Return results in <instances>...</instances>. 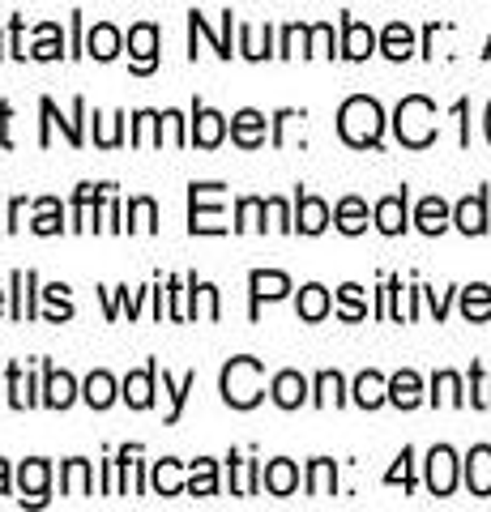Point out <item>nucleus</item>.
<instances>
[{
  "label": "nucleus",
  "instance_id": "f257e3e1",
  "mask_svg": "<svg viewBox=\"0 0 491 512\" xmlns=\"http://www.w3.org/2000/svg\"><path fill=\"white\" fill-rule=\"evenodd\" d=\"M338 133H342L346 146H355V150L380 146V133H385V111H380V103L368 99V94H355V99H346L342 111H338Z\"/></svg>",
  "mask_w": 491,
  "mask_h": 512
},
{
  "label": "nucleus",
  "instance_id": "f03ea898",
  "mask_svg": "<svg viewBox=\"0 0 491 512\" xmlns=\"http://www.w3.org/2000/svg\"><path fill=\"white\" fill-rule=\"evenodd\" d=\"M393 128H398V141H402V146L427 150V146L436 141V103L423 99V94H410V99L398 103Z\"/></svg>",
  "mask_w": 491,
  "mask_h": 512
},
{
  "label": "nucleus",
  "instance_id": "7ed1b4c3",
  "mask_svg": "<svg viewBox=\"0 0 491 512\" xmlns=\"http://www.w3.org/2000/svg\"><path fill=\"white\" fill-rule=\"evenodd\" d=\"M261 376H265V367H261V359H248V355H240V359H231L227 367H223V397H227V406H235V410H252L261 402Z\"/></svg>",
  "mask_w": 491,
  "mask_h": 512
},
{
  "label": "nucleus",
  "instance_id": "20e7f679",
  "mask_svg": "<svg viewBox=\"0 0 491 512\" xmlns=\"http://www.w3.org/2000/svg\"><path fill=\"white\" fill-rule=\"evenodd\" d=\"M427 487H432V495H453V487H457V453L449 444H436L432 453H427Z\"/></svg>",
  "mask_w": 491,
  "mask_h": 512
},
{
  "label": "nucleus",
  "instance_id": "39448f33",
  "mask_svg": "<svg viewBox=\"0 0 491 512\" xmlns=\"http://www.w3.org/2000/svg\"><path fill=\"white\" fill-rule=\"evenodd\" d=\"M129 52H133V73H154L158 64V26L141 22L129 30Z\"/></svg>",
  "mask_w": 491,
  "mask_h": 512
},
{
  "label": "nucleus",
  "instance_id": "423d86ee",
  "mask_svg": "<svg viewBox=\"0 0 491 512\" xmlns=\"http://www.w3.org/2000/svg\"><path fill=\"white\" fill-rule=\"evenodd\" d=\"M376 52V35H372V26H363L355 18H346L342 22V56L346 60H368Z\"/></svg>",
  "mask_w": 491,
  "mask_h": 512
},
{
  "label": "nucleus",
  "instance_id": "0eeeda50",
  "mask_svg": "<svg viewBox=\"0 0 491 512\" xmlns=\"http://www.w3.org/2000/svg\"><path fill=\"white\" fill-rule=\"evenodd\" d=\"M248 286H252V316H257L261 299H282L291 291V278L278 274V269H257V274L248 278Z\"/></svg>",
  "mask_w": 491,
  "mask_h": 512
},
{
  "label": "nucleus",
  "instance_id": "6e6552de",
  "mask_svg": "<svg viewBox=\"0 0 491 512\" xmlns=\"http://www.w3.org/2000/svg\"><path fill=\"white\" fill-rule=\"evenodd\" d=\"M453 222H457V231H466V235H483L487 231V192H474V197L457 201Z\"/></svg>",
  "mask_w": 491,
  "mask_h": 512
},
{
  "label": "nucleus",
  "instance_id": "1a4fd4ad",
  "mask_svg": "<svg viewBox=\"0 0 491 512\" xmlns=\"http://www.w3.org/2000/svg\"><path fill=\"white\" fill-rule=\"evenodd\" d=\"M466 487L470 495H491V448L474 444L466 457Z\"/></svg>",
  "mask_w": 491,
  "mask_h": 512
},
{
  "label": "nucleus",
  "instance_id": "9d476101",
  "mask_svg": "<svg viewBox=\"0 0 491 512\" xmlns=\"http://www.w3.org/2000/svg\"><path fill=\"white\" fill-rule=\"evenodd\" d=\"M295 227L304 235H321L329 227V205L321 197H308V192H299V210H295Z\"/></svg>",
  "mask_w": 491,
  "mask_h": 512
},
{
  "label": "nucleus",
  "instance_id": "9b49d317",
  "mask_svg": "<svg viewBox=\"0 0 491 512\" xmlns=\"http://www.w3.org/2000/svg\"><path fill=\"white\" fill-rule=\"evenodd\" d=\"M47 478H52V470H47V461H22V474H18V483H22V504H43L47 500Z\"/></svg>",
  "mask_w": 491,
  "mask_h": 512
},
{
  "label": "nucleus",
  "instance_id": "f8f14e48",
  "mask_svg": "<svg viewBox=\"0 0 491 512\" xmlns=\"http://www.w3.org/2000/svg\"><path fill=\"white\" fill-rule=\"evenodd\" d=\"M231 137L240 141L244 150H257L265 141V116L261 111H252V107H244L240 116H231Z\"/></svg>",
  "mask_w": 491,
  "mask_h": 512
},
{
  "label": "nucleus",
  "instance_id": "ddd939ff",
  "mask_svg": "<svg viewBox=\"0 0 491 512\" xmlns=\"http://www.w3.org/2000/svg\"><path fill=\"white\" fill-rule=\"evenodd\" d=\"M376 227L385 235H402L406 231V188L393 192V197L376 201Z\"/></svg>",
  "mask_w": 491,
  "mask_h": 512
},
{
  "label": "nucleus",
  "instance_id": "4468645a",
  "mask_svg": "<svg viewBox=\"0 0 491 512\" xmlns=\"http://www.w3.org/2000/svg\"><path fill=\"white\" fill-rule=\"evenodd\" d=\"M154 376H158V363L141 367V372H133L129 380H124V402H129L133 410H146L154 402Z\"/></svg>",
  "mask_w": 491,
  "mask_h": 512
},
{
  "label": "nucleus",
  "instance_id": "2eb2a0df",
  "mask_svg": "<svg viewBox=\"0 0 491 512\" xmlns=\"http://www.w3.org/2000/svg\"><path fill=\"white\" fill-rule=\"evenodd\" d=\"M261 483H265V491H269V495H291V491L299 487V470H295V461H287V457L269 461L265 474H261Z\"/></svg>",
  "mask_w": 491,
  "mask_h": 512
},
{
  "label": "nucleus",
  "instance_id": "dca6fc26",
  "mask_svg": "<svg viewBox=\"0 0 491 512\" xmlns=\"http://www.w3.org/2000/svg\"><path fill=\"white\" fill-rule=\"evenodd\" d=\"M197 124H193V141L201 150H214L218 141H223V133H227V120L218 116V111H210V107H197V116H193Z\"/></svg>",
  "mask_w": 491,
  "mask_h": 512
},
{
  "label": "nucleus",
  "instance_id": "f3484780",
  "mask_svg": "<svg viewBox=\"0 0 491 512\" xmlns=\"http://www.w3.org/2000/svg\"><path fill=\"white\" fill-rule=\"evenodd\" d=\"M389 402H393V406H402V410H415V406L423 402V380L410 372V367L389 380Z\"/></svg>",
  "mask_w": 491,
  "mask_h": 512
},
{
  "label": "nucleus",
  "instance_id": "a211bd4d",
  "mask_svg": "<svg viewBox=\"0 0 491 512\" xmlns=\"http://www.w3.org/2000/svg\"><path fill=\"white\" fill-rule=\"evenodd\" d=\"M380 52H385L389 60H406L410 52H415V30H410L406 22H389L385 35H380Z\"/></svg>",
  "mask_w": 491,
  "mask_h": 512
},
{
  "label": "nucleus",
  "instance_id": "6ab92c4d",
  "mask_svg": "<svg viewBox=\"0 0 491 512\" xmlns=\"http://www.w3.org/2000/svg\"><path fill=\"white\" fill-rule=\"evenodd\" d=\"M355 402L363 410H376V406H385L389 402V380L380 376V372H363L355 380Z\"/></svg>",
  "mask_w": 491,
  "mask_h": 512
},
{
  "label": "nucleus",
  "instance_id": "aec40b11",
  "mask_svg": "<svg viewBox=\"0 0 491 512\" xmlns=\"http://www.w3.org/2000/svg\"><path fill=\"white\" fill-rule=\"evenodd\" d=\"M415 227L423 235H440V231L449 227V205L440 201V197H423L419 210H415Z\"/></svg>",
  "mask_w": 491,
  "mask_h": 512
},
{
  "label": "nucleus",
  "instance_id": "412c9836",
  "mask_svg": "<svg viewBox=\"0 0 491 512\" xmlns=\"http://www.w3.org/2000/svg\"><path fill=\"white\" fill-rule=\"evenodd\" d=\"M73 397H77V384L69 372H56V367H47V389H43V402L52 406V410H65L73 406Z\"/></svg>",
  "mask_w": 491,
  "mask_h": 512
},
{
  "label": "nucleus",
  "instance_id": "4be33fe9",
  "mask_svg": "<svg viewBox=\"0 0 491 512\" xmlns=\"http://www.w3.org/2000/svg\"><path fill=\"white\" fill-rule=\"evenodd\" d=\"M304 397H308V380L299 376V372H278L274 376V402L282 410H295Z\"/></svg>",
  "mask_w": 491,
  "mask_h": 512
},
{
  "label": "nucleus",
  "instance_id": "5701e85b",
  "mask_svg": "<svg viewBox=\"0 0 491 512\" xmlns=\"http://www.w3.org/2000/svg\"><path fill=\"white\" fill-rule=\"evenodd\" d=\"M86 52L94 56V60H112V56H120V30L116 26H107V22H99L86 35Z\"/></svg>",
  "mask_w": 491,
  "mask_h": 512
},
{
  "label": "nucleus",
  "instance_id": "b1692460",
  "mask_svg": "<svg viewBox=\"0 0 491 512\" xmlns=\"http://www.w3.org/2000/svg\"><path fill=\"white\" fill-rule=\"evenodd\" d=\"M334 222H338V231H346V235H359L363 227H368V205H363L359 197H342V201H338V214H334Z\"/></svg>",
  "mask_w": 491,
  "mask_h": 512
},
{
  "label": "nucleus",
  "instance_id": "393cba45",
  "mask_svg": "<svg viewBox=\"0 0 491 512\" xmlns=\"http://www.w3.org/2000/svg\"><path fill=\"white\" fill-rule=\"evenodd\" d=\"M103 192H107V184H82V188H77V197H73V227L77 231H90V205H99L103 201Z\"/></svg>",
  "mask_w": 491,
  "mask_h": 512
},
{
  "label": "nucleus",
  "instance_id": "a878e982",
  "mask_svg": "<svg viewBox=\"0 0 491 512\" xmlns=\"http://www.w3.org/2000/svg\"><path fill=\"white\" fill-rule=\"evenodd\" d=\"M338 491V466L329 457H316L308 470V495H334Z\"/></svg>",
  "mask_w": 491,
  "mask_h": 512
},
{
  "label": "nucleus",
  "instance_id": "bb28decb",
  "mask_svg": "<svg viewBox=\"0 0 491 512\" xmlns=\"http://www.w3.org/2000/svg\"><path fill=\"white\" fill-rule=\"evenodd\" d=\"M462 312H466V320H491V286H483V282L466 286L462 291Z\"/></svg>",
  "mask_w": 491,
  "mask_h": 512
},
{
  "label": "nucleus",
  "instance_id": "cd10ccee",
  "mask_svg": "<svg viewBox=\"0 0 491 512\" xmlns=\"http://www.w3.org/2000/svg\"><path fill=\"white\" fill-rule=\"evenodd\" d=\"M30 286H35V274H30V269L22 274V269H18V274H13V320H30V316H35Z\"/></svg>",
  "mask_w": 491,
  "mask_h": 512
},
{
  "label": "nucleus",
  "instance_id": "c85d7f7f",
  "mask_svg": "<svg viewBox=\"0 0 491 512\" xmlns=\"http://www.w3.org/2000/svg\"><path fill=\"white\" fill-rule=\"evenodd\" d=\"M82 397H86L94 410H107V406L116 402V380L107 376V372H94V376L86 380V393H82Z\"/></svg>",
  "mask_w": 491,
  "mask_h": 512
},
{
  "label": "nucleus",
  "instance_id": "c756f323",
  "mask_svg": "<svg viewBox=\"0 0 491 512\" xmlns=\"http://www.w3.org/2000/svg\"><path fill=\"white\" fill-rule=\"evenodd\" d=\"M432 402L436 406H462V380H457V372H436L432 380Z\"/></svg>",
  "mask_w": 491,
  "mask_h": 512
},
{
  "label": "nucleus",
  "instance_id": "7c9ffc66",
  "mask_svg": "<svg viewBox=\"0 0 491 512\" xmlns=\"http://www.w3.org/2000/svg\"><path fill=\"white\" fill-rule=\"evenodd\" d=\"M325 312H329V291L325 286H304V291H299V316L304 320H325Z\"/></svg>",
  "mask_w": 491,
  "mask_h": 512
},
{
  "label": "nucleus",
  "instance_id": "2f4dec72",
  "mask_svg": "<svg viewBox=\"0 0 491 512\" xmlns=\"http://www.w3.org/2000/svg\"><path fill=\"white\" fill-rule=\"evenodd\" d=\"M60 487H65V495H90V461L73 457L65 474H60Z\"/></svg>",
  "mask_w": 491,
  "mask_h": 512
},
{
  "label": "nucleus",
  "instance_id": "473e14b6",
  "mask_svg": "<svg viewBox=\"0 0 491 512\" xmlns=\"http://www.w3.org/2000/svg\"><path fill=\"white\" fill-rule=\"evenodd\" d=\"M188 491L193 495H214L218 491V470L210 457H197L193 461V478H188Z\"/></svg>",
  "mask_w": 491,
  "mask_h": 512
},
{
  "label": "nucleus",
  "instance_id": "72a5a7b5",
  "mask_svg": "<svg viewBox=\"0 0 491 512\" xmlns=\"http://www.w3.org/2000/svg\"><path fill=\"white\" fill-rule=\"evenodd\" d=\"M154 491L158 495H180L184 491V483H180V461H171V457H163L154 466Z\"/></svg>",
  "mask_w": 491,
  "mask_h": 512
},
{
  "label": "nucleus",
  "instance_id": "f704fd0d",
  "mask_svg": "<svg viewBox=\"0 0 491 512\" xmlns=\"http://www.w3.org/2000/svg\"><path fill=\"white\" fill-rule=\"evenodd\" d=\"M346 393H342V376L338 372H321L316 376V406H342Z\"/></svg>",
  "mask_w": 491,
  "mask_h": 512
},
{
  "label": "nucleus",
  "instance_id": "c9c22d12",
  "mask_svg": "<svg viewBox=\"0 0 491 512\" xmlns=\"http://www.w3.org/2000/svg\"><path fill=\"white\" fill-rule=\"evenodd\" d=\"M193 384H197V372H188L180 384H171V376L163 372V393H171V414H167V423H176V419H180V410H184V397L193 393Z\"/></svg>",
  "mask_w": 491,
  "mask_h": 512
},
{
  "label": "nucleus",
  "instance_id": "e433bc0d",
  "mask_svg": "<svg viewBox=\"0 0 491 512\" xmlns=\"http://www.w3.org/2000/svg\"><path fill=\"white\" fill-rule=\"evenodd\" d=\"M338 303H342V320H363L368 316V303H363V286H355V282H346L342 291H338Z\"/></svg>",
  "mask_w": 491,
  "mask_h": 512
},
{
  "label": "nucleus",
  "instance_id": "4c0bfd02",
  "mask_svg": "<svg viewBox=\"0 0 491 512\" xmlns=\"http://www.w3.org/2000/svg\"><path fill=\"white\" fill-rule=\"evenodd\" d=\"M35 235H60V201L56 197H43L39 201V218L30 222Z\"/></svg>",
  "mask_w": 491,
  "mask_h": 512
},
{
  "label": "nucleus",
  "instance_id": "58836bf2",
  "mask_svg": "<svg viewBox=\"0 0 491 512\" xmlns=\"http://www.w3.org/2000/svg\"><path fill=\"white\" fill-rule=\"evenodd\" d=\"M129 231H154L158 227V205L150 201V197H137L133 205H129Z\"/></svg>",
  "mask_w": 491,
  "mask_h": 512
},
{
  "label": "nucleus",
  "instance_id": "ea45409f",
  "mask_svg": "<svg viewBox=\"0 0 491 512\" xmlns=\"http://www.w3.org/2000/svg\"><path fill=\"white\" fill-rule=\"evenodd\" d=\"M60 47H65V39H60V26L47 22V26H39V43H35V52H30V56H35V60H56Z\"/></svg>",
  "mask_w": 491,
  "mask_h": 512
},
{
  "label": "nucleus",
  "instance_id": "a19ab883",
  "mask_svg": "<svg viewBox=\"0 0 491 512\" xmlns=\"http://www.w3.org/2000/svg\"><path fill=\"white\" fill-rule=\"evenodd\" d=\"M9 402L18 406V410H26V406H35V393H30V380L22 376V367L13 363L9 367Z\"/></svg>",
  "mask_w": 491,
  "mask_h": 512
},
{
  "label": "nucleus",
  "instance_id": "79ce46f5",
  "mask_svg": "<svg viewBox=\"0 0 491 512\" xmlns=\"http://www.w3.org/2000/svg\"><path fill=\"white\" fill-rule=\"evenodd\" d=\"M265 210H269V205H265L261 197H244V201H240V222H235V231H252V227L265 231V222H261Z\"/></svg>",
  "mask_w": 491,
  "mask_h": 512
},
{
  "label": "nucleus",
  "instance_id": "37998d69",
  "mask_svg": "<svg viewBox=\"0 0 491 512\" xmlns=\"http://www.w3.org/2000/svg\"><path fill=\"white\" fill-rule=\"evenodd\" d=\"M470 406L491 410V376H483V367H470Z\"/></svg>",
  "mask_w": 491,
  "mask_h": 512
},
{
  "label": "nucleus",
  "instance_id": "c03bdc74",
  "mask_svg": "<svg viewBox=\"0 0 491 512\" xmlns=\"http://www.w3.org/2000/svg\"><path fill=\"white\" fill-rule=\"evenodd\" d=\"M240 52H244L248 60L269 56V35L261 39V30H257V26H244V30H240Z\"/></svg>",
  "mask_w": 491,
  "mask_h": 512
},
{
  "label": "nucleus",
  "instance_id": "a18cd8bd",
  "mask_svg": "<svg viewBox=\"0 0 491 512\" xmlns=\"http://www.w3.org/2000/svg\"><path fill=\"white\" fill-rule=\"evenodd\" d=\"M231 466H235V495H252V491H257V461L231 457Z\"/></svg>",
  "mask_w": 491,
  "mask_h": 512
},
{
  "label": "nucleus",
  "instance_id": "49530a36",
  "mask_svg": "<svg viewBox=\"0 0 491 512\" xmlns=\"http://www.w3.org/2000/svg\"><path fill=\"white\" fill-rule=\"evenodd\" d=\"M308 56H334V26H312L308 30Z\"/></svg>",
  "mask_w": 491,
  "mask_h": 512
},
{
  "label": "nucleus",
  "instance_id": "de8ad7c7",
  "mask_svg": "<svg viewBox=\"0 0 491 512\" xmlns=\"http://www.w3.org/2000/svg\"><path fill=\"white\" fill-rule=\"evenodd\" d=\"M308 30L312 26H287L282 30V52L278 56H299V52L308 56Z\"/></svg>",
  "mask_w": 491,
  "mask_h": 512
},
{
  "label": "nucleus",
  "instance_id": "09e8293b",
  "mask_svg": "<svg viewBox=\"0 0 491 512\" xmlns=\"http://www.w3.org/2000/svg\"><path fill=\"white\" fill-rule=\"evenodd\" d=\"M410 461H415V453H410V448H402L398 466H393V470L385 474V483H389V487H398V483H402L406 491H410V487H415V470H410Z\"/></svg>",
  "mask_w": 491,
  "mask_h": 512
},
{
  "label": "nucleus",
  "instance_id": "8fccbe9b",
  "mask_svg": "<svg viewBox=\"0 0 491 512\" xmlns=\"http://www.w3.org/2000/svg\"><path fill=\"white\" fill-rule=\"evenodd\" d=\"M43 295H47V303H52V320H69V316H73V303H69V286H60V282H56V286H47Z\"/></svg>",
  "mask_w": 491,
  "mask_h": 512
},
{
  "label": "nucleus",
  "instance_id": "3c124183",
  "mask_svg": "<svg viewBox=\"0 0 491 512\" xmlns=\"http://www.w3.org/2000/svg\"><path fill=\"white\" fill-rule=\"evenodd\" d=\"M265 205H269V218H274V227H278V231H295V222H291V214H287V205H282L278 197H269Z\"/></svg>",
  "mask_w": 491,
  "mask_h": 512
},
{
  "label": "nucleus",
  "instance_id": "603ef678",
  "mask_svg": "<svg viewBox=\"0 0 491 512\" xmlns=\"http://www.w3.org/2000/svg\"><path fill=\"white\" fill-rule=\"evenodd\" d=\"M427 299H432V312H436V320H445V312H449V295H436V291H427Z\"/></svg>",
  "mask_w": 491,
  "mask_h": 512
},
{
  "label": "nucleus",
  "instance_id": "864d4df0",
  "mask_svg": "<svg viewBox=\"0 0 491 512\" xmlns=\"http://www.w3.org/2000/svg\"><path fill=\"white\" fill-rule=\"evenodd\" d=\"M9 491V461H0V495Z\"/></svg>",
  "mask_w": 491,
  "mask_h": 512
},
{
  "label": "nucleus",
  "instance_id": "5fc2aeb1",
  "mask_svg": "<svg viewBox=\"0 0 491 512\" xmlns=\"http://www.w3.org/2000/svg\"><path fill=\"white\" fill-rule=\"evenodd\" d=\"M487 141H491V103H487Z\"/></svg>",
  "mask_w": 491,
  "mask_h": 512
},
{
  "label": "nucleus",
  "instance_id": "6e6d98bb",
  "mask_svg": "<svg viewBox=\"0 0 491 512\" xmlns=\"http://www.w3.org/2000/svg\"><path fill=\"white\" fill-rule=\"evenodd\" d=\"M0 312H5V291H0Z\"/></svg>",
  "mask_w": 491,
  "mask_h": 512
},
{
  "label": "nucleus",
  "instance_id": "4d7b16f0",
  "mask_svg": "<svg viewBox=\"0 0 491 512\" xmlns=\"http://www.w3.org/2000/svg\"><path fill=\"white\" fill-rule=\"evenodd\" d=\"M483 56H491V39H487V52H483Z\"/></svg>",
  "mask_w": 491,
  "mask_h": 512
}]
</instances>
